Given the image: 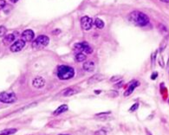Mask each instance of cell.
Masks as SVG:
<instances>
[{
	"label": "cell",
	"mask_w": 169,
	"mask_h": 135,
	"mask_svg": "<svg viewBox=\"0 0 169 135\" xmlns=\"http://www.w3.org/2000/svg\"><path fill=\"white\" fill-rule=\"evenodd\" d=\"M128 20L140 27L146 26L149 22L148 17L140 11H133L132 13H130L128 16Z\"/></svg>",
	"instance_id": "1"
},
{
	"label": "cell",
	"mask_w": 169,
	"mask_h": 135,
	"mask_svg": "<svg viewBox=\"0 0 169 135\" xmlns=\"http://www.w3.org/2000/svg\"><path fill=\"white\" fill-rule=\"evenodd\" d=\"M57 74L60 80H69V79L74 77L75 70L72 67L66 66V65H61L57 68Z\"/></svg>",
	"instance_id": "2"
},
{
	"label": "cell",
	"mask_w": 169,
	"mask_h": 135,
	"mask_svg": "<svg viewBox=\"0 0 169 135\" xmlns=\"http://www.w3.org/2000/svg\"><path fill=\"white\" fill-rule=\"evenodd\" d=\"M50 43V38L46 36L37 37L32 43V47L34 49H43L46 47Z\"/></svg>",
	"instance_id": "3"
},
{
	"label": "cell",
	"mask_w": 169,
	"mask_h": 135,
	"mask_svg": "<svg viewBox=\"0 0 169 135\" xmlns=\"http://www.w3.org/2000/svg\"><path fill=\"white\" fill-rule=\"evenodd\" d=\"M16 100H17V96L14 93L3 92L0 94V101L3 103L11 104L16 102Z\"/></svg>",
	"instance_id": "4"
},
{
	"label": "cell",
	"mask_w": 169,
	"mask_h": 135,
	"mask_svg": "<svg viewBox=\"0 0 169 135\" xmlns=\"http://www.w3.org/2000/svg\"><path fill=\"white\" fill-rule=\"evenodd\" d=\"M74 49L79 52L84 53V54H91L93 52L92 48L87 43H79L74 45Z\"/></svg>",
	"instance_id": "5"
},
{
	"label": "cell",
	"mask_w": 169,
	"mask_h": 135,
	"mask_svg": "<svg viewBox=\"0 0 169 135\" xmlns=\"http://www.w3.org/2000/svg\"><path fill=\"white\" fill-rule=\"evenodd\" d=\"M81 25L84 31H89L93 26V20L88 16L83 17L81 19Z\"/></svg>",
	"instance_id": "6"
},
{
	"label": "cell",
	"mask_w": 169,
	"mask_h": 135,
	"mask_svg": "<svg viewBox=\"0 0 169 135\" xmlns=\"http://www.w3.org/2000/svg\"><path fill=\"white\" fill-rule=\"evenodd\" d=\"M25 46V41L23 40H17L11 46V52L21 51Z\"/></svg>",
	"instance_id": "7"
},
{
	"label": "cell",
	"mask_w": 169,
	"mask_h": 135,
	"mask_svg": "<svg viewBox=\"0 0 169 135\" xmlns=\"http://www.w3.org/2000/svg\"><path fill=\"white\" fill-rule=\"evenodd\" d=\"M45 80L41 77V76H37L33 80H32V86L35 88H37V89H40V88H43L44 86H45Z\"/></svg>",
	"instance_id": "8"
},
{
	"label": "cell",
	"mask_w": 169,
	"mask_h": 135,
	"mask_svg": "<svg viewBox=\"0 0 169 135\" xmlns=\"http://www.w3.org/2000/svg\"><path fill=\"white\" fill-rule=\"evenodd\" d=\"M138 86H140V82H138V80H132V82L129 84L128 88H127V90L124 92V96L125 97H128L129 96L130 94H132V93L134 91L135 88H137Z\"/></svg>",
	"instance_id": "9"
},
{
	"label": "cell",
	"mask_w": 169,
	"mask_h": 135,
	"mask_svg": "<svg viewBox=\"0 0 169 135\" xmlns=\"http://www.w3.org/2000/svg\"><path fill=\"white\" fill-rule=\"evenodd\" d=\"M34 37H35V34H34L33 31L26 30L22 34V40H23L25 42H31L34 39Z\"/></svg>",
	"instance_id": "10"
},
{
	"label": "cell",
	"mask_w": 169,
	"mask_h": 135,
	"mask_svg": "<svg viewBox=\"0 0 169 135\" xmlns=\"http://www.w3.org/2000/svg\"><path fill=\"white\" fill-rule=\"evenodd\" d=\"M104 75L101 74H94L93 76H91L88 80V83L92 85V84H95V83H97V82H102V80H104Z\"/></svg>",
	"instance_id": "11"
},
{
	"label": "cell",
	"mask_w": 169,
	"mask_h": 135,
	"mask_svg": "<svg viewBox=\"0 0 169 135\" xmlns=\"http://www.w3.org/2000/svg\"><path fill=\"white\" fill-rule=\"evenodd\" d=\"M80 92H81L80 88H69L63 92V96H72V95H74L76 94L80 93Z\"/></svg>",
	"instance_id": "12"
},
{
	"label": "cell",
	"mask_w": 169,
	"mask_h": 135,
	"mask_svg": "<svg viewBox=\"0 0 169 135\" xmlns=\"http://www.w3.org/2000/svg\"><path fill=\"white\" fill-rule=\"evenodd\" d=\"M94 63L93 61H87L83 63V68L87 72H93L94 70Z\"/></svg>",
	"instance_id": "13"
},
{
	"label": "cell",
	"mask_w": 169,
	"mask_h": 135,
	"mask_svg": "<svg viewBox=\"0 0 169 135\" xmlns=\"http://www.w3.org/2000/svg\"><path fill=\"white\" fill-rule=\"evenodd\" d=\"M68 109H69V107H68L67 105H62V106H60L58 107L57 109H56V111L53 112V115L57 116V115H59V114H63V113L68 111Z\"/></svg>",
	"instance_id": "14"
},
{
	"label": "cell",
	"mask_w": 169,
	"mask_h": 135,
	"mask_svg": "<svg viewBox=\"0 0 169 135\" xmlns=\"http://www.w3.org/2000/svg\"><path fill=\"white\" fill-rule=\"evenodd\" d=\"M15 39H16V35L15 34H9L4 38L3 42H4L5 45H8L10 43H11L12 42H14Z\"/></svg>",
	"instance_id": "15"
},
{
	"label": "cell",
	"mask_w": 169,
	"mask_h": 135,
	"mask_svg": "<svg viewBox=\"0 0 169 135\" xmlns=\"http://www.w3.org/2000/svg\"><path fill=\"white\" fill-rule=\"evenodd\" d=\"M87 59V57L85 54L82 53V52H78L77 55L75 56V60L78 63H82V62H84L85 60Z\"/></svg>",
	"instance_id": "16"
},
{
	"label": "cell",
	"mask_w": 169,
	"mask_h": 135,
	"mask_svg": "<svg viewBox=\"0 0 169 135\" xmlns=\"http://www.w3.org/2000/svg\"><path fill=\"white\" fill-rule=\"evenodd\" d=\"M17 129L15 128H10V129H5L0 131V135H11V134H14L15 132H17Z\"/></svg>",
	"instance_id": "17"
},
{
	"label": "cell",
	"mask_w": 169,
	"mask_h": 135,
	"mask_svg": "<svg viewBox=\"0 0 169 135\" xmlns=\"http://www.w3.org/2000/svg\"><path fill=\"white\" fill-rule=\"evenodd\" d=\"M94 23V25L96 26V28H98V29H102L103 27L105 26L104 22H103L102 19H100V18H95Z\"/></svg>",
	"instance_id": "18"
},
{
	"label": "cell",
	"mask_w": 169,
	"mask_h": 135,
	"mask_svg": "<svg viewBox=\"0 0 169 135\" xmlns=\"http://www.w3.org/2000/svg\"><path fill=\"white\" fill-rule=\"evenodd\" d=\"M6 31H7V30H6V28H5V26L0 25V37H4V36L5 35Z\"/></svg>",
	"instance_id": "19"
},
{
	"label": "cell",
	"mask_w": 169,
	"mask_h": 135,
	"mask_svg": "<svg viewBox=\"0 0 169 135\" xmlns=\"http://www.w3.org/2000/svg\"><path fill=\"white\" fill-rule=\"evenodd\" d=\"M122 77V76H120V75H114L113 76L111 79H110V82H118L119 80H120Z\"/></svg>",
	"instance_id": "20"
},
{
	"label": "cell",
	"mask_w": 169,
	"mask_h": 135,
	"mask_svg": "<svg viewBox=\"0 0 169 135\" xmlns=\"http://www.w3.org/2000/svg\"><path fill=\"white\" fill-rule=\"evenodd\" d=\"M138 107H139V103H135V104H134V105L130 107L129 111H130V112H134L136 109H138Z\"/></svg>",
	"instance_id": "21"
},
{
	"label": "cell",
	"mask_w": 169,
	"mask_h": 135,
	"mask_svg": "<svg viewBox=\"0 0 169 135\" xmlns=\"http://www.w3.org/2000/svg\"><path fill=\"white\" fill-rule=\"evenodd\" d=\"M5 5H6L5 0H0V11H1L2 9H4Z\"/></svg>",
	"instance_id": "22"
},
{
	"label": "cell",
	"mask_w": 169,
	"mask_h": 135,
	"mask_svg": "<svg viewBox=\"0 0 169 135\" xmlns=\"http://www.w3.org/2000/svg\"><path fill=\"white\" fill-rule=\"evenodd\" d=\"M110 114V112H107V113H102V114H96L95 116L96 117H101V116H107Z\"/></svg>",
	"instance_id": "23"
},
{
	"label": "cell",
	"mask_w": 169,
	"mask_h": 135,
	"mask_svg": "<svg viewBox=\"0 0 169 135\" xmlns=\"http://www.w3.org/2000/svg\"><path fill=\"white\" fill-rule=\"evenodd\" d=\"M96 134L97 135H106V132H104L103 130H100V131H98L97 132H96Z\"/></svg>",
	"instance_id": "24"
},
{
	"label": "cell",
	"mask_w": 169,
	"mask_h": 135,
	"mask_svg": "<svg viewBox=\"0 0 169 135\" xmlns=\"http://www.w3.org/2000/svg\"><path fill=\"white\" fill-rule=\"evenodd\" d=\"M157 76H158V73H157V72H154V73L153 74V75L151 76V79L154 80V79H155V78H156Z\"/></svg>",
	"instance_id": "25"
},
{
	"label": "cell",
	"mask_w": 169,
	"mask_h": 135,
	"mask_svg": "<svg viewBox=\"0 0 169 135\" xmlns=\"http://www.w3.org/2000/svg\"><path fill=\"white\" fill-rule=\"evenodd\" d=\"M146 133H147V135H153V134H152V133H151L148 129H146Z\"/></svg>",
	"instance_id": "26"
},
{
	"label": "cell",
	"mask_w": 169,
	"mask_h": 135,
	"mask_svg": "<svg viewBox=\"0 0 169 135\" xmlns=\"http://www.w3.org/2000/svg\"><path fill=\"white\" fill-rule=\"evenodd\" d=\"M160 1H162L164 3H169V0H160Z\"/></svg>",
	"instance_id": "27"
},
{
	"label": "cell",
	"mask_w": 169,
	"mask_h": 135,
	"mask_svg": "<svg viewBox=\"0 0 169 135\" xmlns=\"http://www.w3.org/2000/svg\"><path fill=\"white\" fill-rule=\"evenodd\" d=\"M17 1H18V0H11V3H14V4L17 3Z\"/></svg>",
	"instance_id": "28"
},
{
	"label": "cell",
	"mask_w": 169,
	"mask_h": 135,
	"mask_svg": "<svg viewBox=\"0 0 169 135\" xmlns=\"http://www.w3.org/2000/svg\"><path fill=\"white\" fill-rule=\"evenodd\" d=\"M167 66L169 67V59H168V62H167Z\"/></svg>",
	"instance_id": "29"
},
{
	"label": "cell",
	"mask_w": 169,
	"mask_h": 135,
	"mask_svg": "<svg viewBox=\"0 0 169 135\" xmlns=\"http://www.w3.org/2000/svg\"><path fill=\"white\" fill-rule=\"evenodd\" d=\"M59 135H69V134H59Z\"/></svg>",
	"instance_id": "30"
},
{
	"label": "cell",
	"mask_w": 169,
	"mask_h": 135,
	"mask_svg": "<svg viewBox=\"0 0 169 135\" xmlns=\"http://www.w3.org/2000/svg\"><path fill=\"white\" fill-rule=\"evenodd\" d=\"M168 102H169V100H168Z\"/></svg>",
	"instance_id": "31"
}]
</instances>
